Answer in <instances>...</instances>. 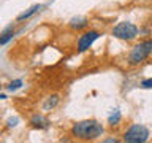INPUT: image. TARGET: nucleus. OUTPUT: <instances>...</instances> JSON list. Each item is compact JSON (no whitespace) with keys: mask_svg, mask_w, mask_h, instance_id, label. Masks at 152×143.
Segmentation results:
<instances>
[{"mask_svg":"<svg viewBox=\"0 0 152 143\" xmlns=\"http://www.w3.org/2000/svg\"><path fill=\"white\" fill-rule=\"evenodd\" d=\"M121 121H122V113H121V110H113V113L108 116V124L111 127H114V126H119L121 124Z\"/></svg>","mask_w":152,"mask_h":143,"instance_id":"obj_11","label":"nucleus"},{"mask_svg":"<svg viewBox=\"0 0 152 143\" xmlns=\"http://www.w3.org/2000/svg\"><path fill=\"white\" fill-rule=\"evenodd\" d=\"M104 132V127L102 122H98L97 119H84V121L75 122L70 129L71 137H75L76 140L83 142H94L98 137H102Z\"/></svg>","mask_w":152,"mask_h":143,"instance_id":"obj_1","label":"nucleus"},{"mask_svg":"<svg viewBox=\"0 0 152 143\" xmlns=\"http://www.w3.org/2000/svg\"><path fill=\"white\" fill-rule=\"evenodd\" d=\"M59 102H60V99H59V95H49L46 100H45V103H43V110L45 111H49V110H54L57 105H59Z\"/></svg>","mask_w":152,"mask_h":143,"instance_id":"obj_10","label":"nucleus"},{"mask_svg":"<svg viewBox=\"0 0 152 143\" xmlns=\"http://www.w3.org/2000/svg\"><path fill=\"white\" fill-rule=\"evenodd\" d=\"M0 89H2V84H0Z\"/></svg>","mask_w":152,"mask_h":143,"instance_id":"obj_16","label":"nucleus"},{"mask_svg":"<svg viewBox=\"0 0 152 143\" xmlns=\"http://www.w3.org/2000/svg\"><path fill=\"white\" fill-rule=\"evenodd\" d=\"M149 129L142 124H132L125 129L122 140L125 143H146L149 140Z\"/></svg>","mask_w":152,"mask_h":143,"instance_id":"obj_3","label":"nucleus"},{"mask_svg":"<svg viewBox=\"0 0 152 143\" xmlns=\"http://www.w3.org/2000/svg\"><path fill=\"white\" fill-rule=\"evenodd\" d=\"M103 142H104V143H117L119 140H117V138H104Z\"/></svg>","mask_w":152,"mask_h":143,"instance_id":"obj_15","label":"nucleus"},{"mask_svg":"<svg viewBox=\"0 0 152 143\" xmlns=\"http://www.w3.org/2000/svg\"><path fill=\"white\" fill-rule=\"evenodd\" d=\"M100 35H102V33H100L98 30H84L79 35L78 41H76V51L78 52H86L100 38Z\"/></svg>","mask_w":152,"mask_h":143,"instance_id":"obj_5","label":"nucleus"},{"mask_svg":"<svg viewBox=\"0 0 152 143\" xmlns=\"http://www.w3.org/2000/svg\"><path fill=\"white\" fill-rule=\"evenodd\" d=\"M111 33L116 38L119 40H124V41H132L135 40L138 37V33H140V29H138L133 22H128V21H122L116 24V26L113 27Z\"/></svg>","mask_w":152,"mask_h":143,"instance_id":"obj_4","label":"nucleus"},{"mask_svg":"<svg viewBox=\"0 0 152 143\" xmlns=\"http://www.w3.org/2000/svg\"><path fill=\"white\" fill-rule=\"evenodd\" d=\"M18 124H19V118L18 116H13V118H10L8 121H7V127L11 129V127H16Z\"/></svg>","mask_w":152,"mask_h":143,"instance_id":"obj_13","label":"nucleus"},{"mask_svg":"<svg viewBox=\"0 0 152 143\" xmlns=\"http://www.w3.org/2000/svg\"><path fill=\"white\" fill-rule=\"evenodd\" d=\"M68 26L73 30H86L89 26V19L87 18H73V19H70Z\"/></svg>","mask_w":152,"mask_h":143,"instance_id":"obj_7","label":"nucleus"},{"mask_svg":"<svg viewBox=\"0 0 152 143\" xmlns=\"http://www.w3.org/2000/svg\"><path fill=\"white\" fill-rule=\"evenodd\" d=\"M14 35H16V32H14V26L7 27L2 33H0V46H3V45H7V43H10V41L14 38Z\"/></svg>","mask_w":152,"mask_h":143,"instance_id":"obj_8","label":"nucleus"},{"mask_svg":"<svg viewBox=\"0 0 152 143\" xmlns=\"http://www.w3.org/2000/svg\"><path fill=\"white\" fill-rule=\"evenodd\" d=\"M22 84H24L22 80H14V81H11V83L7 86V89H8V92H14V91H18Z\"/></svg>","mask_w":152,"mask_h":143,"instance_id":"obj_12","label":"nucleus"},{"mask_svg":"<svg viewBox=\"0 0 152 143\" xmlns=\"http://www.w3.org/2000/svg\"><path fill=\"white\" fill-rule=\"evenodd\" d=\"M151 54H152V38H146V40H141L140 43H136L132 48V51L128 52L127 62H128V65L136 67L149 59Z\"/></svg>","mask_w":152,"mask_h":143,"instance_id":"obj_2","label":"nucleus"},{"mask_svg":"<svg viewBox=\"0 0 152 143\" xmlns=\"http://www.w3.org/2000/svg\"><path fill=\"white\" fill-rule=\"evenodd\" d=\"M41 8H43V5H33V7H30L27 11H24V13L19 14V16L16 18V21H18V22H22V21H26V19H30L33 14H37Z\"/></svg>","mask_w":152,"mask_h":143,"instance_id":"obj_9","label":"nucleus"},{"mask_svg":"<svg viewBox=\"0 0 152 143\" xmlns=\"http://www.w3.org/2000/svg\"><path fill=\"white\" fill-rule=\"evenodd\" d=\"M30 126L33 129H46L48 126H49V121H48L43 114L37 113V114H33V116L30 118Z\"/></svg>","mask_w":152,"mask_h":143,"instance_id":"obj_6","label":"nucleus"},{"mask_svg":"<svg viewBox=\"0 0 152 143\" xmlns=\"http://www.w3.org/2000/svg\"><path fill=\"white\" fill-rule=\"evenodd\" d=\"M141 88H144V89H151V88H152V78L142 80V81H141Z\"/></svg>","mask_w":152,"mask_h":143,"instance_id":"obj_14","label":"nucleus"}]
</instances>
